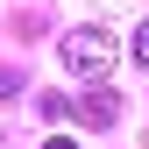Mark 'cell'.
Wrapping results in <instances>:
<instances>
[{"label":"cell","instance_id":"obj_1","mask_svg":"<svg viewBox=\"0 0 149 149\" xmlns=\"http://www.w3.org/2000/svg\"><path fill=\"white\" fill-rule=\"evenodd\" d=\"M114 57H121V36H107V29H92V22L64 36V71H78V78L114 71Z\"/></svg>","mask_w":149,"mask_h":149},{"label":"cell","instance_id":"obj_2","mask_svg":"<svg viewBox=\"0 0 149 149\" xmlns=\"http://www.w3.org/2000/svg\"><path fill=\"white\" fill-rule=\"evenodd\" d=\"M78 121H85V128H114V121H121V92H107V85H92L85 100H78Z\"/></svg>","mask_w":149,"mask_h":149},{"label":"cell","instance_id":"obj_3","mask_svg":"<svg viewBox=\"0 0 149 149\" xmlns=\"http://www.w3.org/2000/svg\"><path fill=\"white\" fill-rule=\"evenodd\" d=\"M128 57H135V64H149V22L135 29V43H128Z\"/></svg>","mask_w":149,"mask_h":149},{"label":"cell","instance_id":"obj_4","mask_svg":"<svg viewBox=\"0 0 149 149\" xmlns=\"http://www.w3.org/2000/svg\"><path fill=\"white\" fill-rule=\"evenodd\" d=\"M43 149H78V142H71V135H50V142H43Z\"/></svg>","mask_w":149,"mask_h":149}]
</instances>
